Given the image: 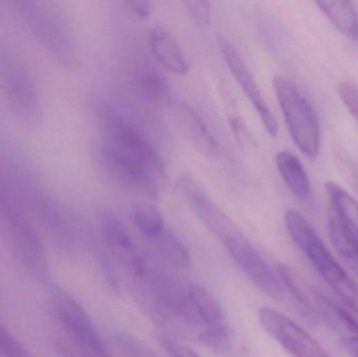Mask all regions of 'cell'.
Segmentation results:
<instances>
[{
	"instance_id": "1",
	"label": "cell",
	"mask_w": 358,
	"mask_h": 357,
	"mask_svg": "<svg viewBox=\"0 0 358 357\" xmlns=\"http://www.w3.org/2000/svg\"><path fill=\"white\" fill-rule=\"evenodd\" d=\"M290 238L328 286L358 316V282L341 265L308 220L294 210L285 214Z\"/></svg>"
},
{
	"instance_id": "2",
	"label": "cell",
	"mask_w": 358,
	"mask_h": 357,
	"mask_svg": "<svg viewBox=\"0 0 358 357\" xmlns=\"http://www.w3.org/2000/svg\"><path fill=\"white\" fill-rule=\"evenodd\" d=\"M273 88L294 145L305 156L317 159L321 146V129L313 105L286 78L275 77Z\"/></svg>"
},
{
	"instance_id": "3",
	"label": "cell",
	"mask_w": 358,
	"mask_h": 357,
	"mask_svg": "<svg viewBox=\"0 0 358 357\" xmlns=\"http://www.w3.org/2000/svg\"><path fill=\"white\" fill-rule=\"evenodd\" d=\"M185 324L201 345L216 352L231 347V331L224 312L216 298L200 285L187 284V314Z\"/></svg>"
},
{
	"instance_id": "4",
	"label": "cell",
	"mask_w": 358,
	"mask_h": 357,
	"mask_svg": "<svg viewBox=\"0 0 358 357\" xmlns=\"http://www.w3.org/2000/svg\"><path fill=\"white\" fill-rule=\"evenodd\" d=\"M104 125L106 144L144 165L159 180L167 177V170L161 155L131 122L108 108L105 111Z\"/></svg>"
},
{
	"instance_id": "5",
	"label": "cell",
	"mask_w": 358,
	"mask_h": 357,
	"mask_svg": "<svg viewBox=\"0 0 358 357\" xmlns=\"http://www.w3.org/2000/svg\"><path fill=\"white\" fill-rule=\"evenodd\" d=\"M54 300L59 320L79 348L81 357H113L94 321L75 298L56 289Z\"/></svg>"
},
{
	"instance_id": "6",
	"label": "cell",
	"mask_w": 358,
	"mask_h": 357,
	"mask_svg": "<svg viewBox=\"0 0 358 357\" xmlns=\"http://www.w3.org/2000/svg\"><path fill=\"white\" fill-rule=\"evenodd\" d=\"M219 242L224 247L238 268L261 291L273 299H283L286 293L285 287L279 274L273 272L239 228L231 231Z\"/></svg>"
},
{
	"instance_id": "7",
	"label": "cell",
	"mask_w": 358,
	"mask_h": 357,
	"mask_svg": "<svg viewBox=\"0 0 358 357\" xmlns=\"http://www.w3.org/2000/svg\"><path fill=\"white\" fill-rule=\"evenodd\" d=\"M259 322L292 357H330L319 342L285 314L271 307L259 310Z\"/></svg>"
},
{
	"instance_id": "8",
	"label": "cell",
	"mask_w": 358,
	"mask_h": 357,
	"mask_svg": "<svg viewBox=\"0 0 358 357\" xmlns=\"http://www.w3.org/2000/svg\"><path fill=\"white\" fill-rule=\"evenodd\" d=\"M100 161L106 173L124 188L151 198L159 196V178L136 159L105 143Z\"/></svg>"
},
{
	"instance_id": "9",
	"label": "cell",
	"mask_w": 358,
	"mask_h": 357,
	"mask_svg": "<svg viewBox=\"0 0 358 357\" xmlns=\"http://www.w3.org/2000/svg\"><path fill=\"white\" fill-rule=\"evenodd\" d=\"M219 50L222 54L223 60L227 63V67L231 71L234 79L239 84L243 94L248 96L252 107L256 110L261 123L264 126L268 136L271 138H277L279 133V125L273 111L269 108L268 104L265 101L260 87L255 79L254 75L250 71V67L238 52L233 43L220 37L218 40Z\"/></svg>"
},
{
	"instance_id": "10",
	"label": "cell",
	"mask_w": 358,
	"mask_h": 357,
	"mask_svg": "<svg viewBox=\"0 0 358 357\" xmlns=\"http://www.w3.org/2000/svg\"><path fill=\"white\" fill-rule=\"evenodd\" d=\"M306 296V307L311 316L323 319L338 335L351 357H358V322L345 308L326 299L310 287Z\"/></svg>"
},
{
	"instance_id": "11",
	"label": "cell",
	"mask_w": 358,
	"mask_h": 357,
	"mask_svg": "<svg viewBox=\"0 0 358 357\" xmlns=\"http://www.w3.org/2000/svg\"><path fill=\"white\" fill-rule=\"evenodd\" d=\"M101 234L105 245L111 254L122 262L132 275L140 272L145 258L140 255L136 242L125 224L109 210H103L99 215Z\"/></svg>"
},
{
	"instance_id": "12",
	"label": "cell",
	"mask_w": 358,
	"mask_h": 357,
	"mask_svg": "<svg viewBox=\"0 0 358 357\" xmlns=\"http://www.w3.org/2000/svg\"><path fill=\"white\" fill-rule=\"evenodd\" d=\"M176 119L183 136L198 152L208 159L216 156L218 145L194 108L187 103H181L176 108Z\"/></svg>"
},
{
	"instance_id": "13",
	"label": "cell",
	"mask_w": 358,
	"mask_h": 357,
	"mask_svg": "<svg viewBox=\"0 0 358 357\" xmlns=\"http://www.w3.org/2000/svg\"><path fill=\"white\" fill-rule=\"evenodd\" d=\"M150 45L157 60L170 71L176 75H185L189 71V63L178 40L165 27L151 29Z\"/></svg>"
},
{
	"instance_id": "14",
	"label": "cell",
	"mask_w": 358,
	"mask_h": 357,
	"mask_svg": "<svg viewBox=\"0 0 358 357\" xmlns=\"http://www.w3.org/2000/svg\"><path fill=\"white\" fill-rule=\"evenodd\" d=\"M328 226L336 255L358 281V235L347 228L334 213L330 215Z\"/></svg>"
},
{
	"instance_id": "15",
	"label": "cell",
	"mask_w": 358,
	"mask_h": 357,
	"mask_svg": "<svg viewBox=\"0 0 358 357\" xmlns=\"http://www.w3.org/2000/svg\"><path fill=\"white\" fill-rule=\"evenodd\" d=\"M275 163L292 194L300 201H307L311 194L310 180L299 157L289 151H281L275 155Z\"/></svg>"
},
{
	"instance_id": "16",
	"label": "cell",
	"mask_w": 358,
	"mask_h": 357,
	"mask_svg": "<svg viewBox=\"0 0 358 357\" xmlns=\"http://www.w3.org/2000/svg\"><path fill=\"white\" fill-rule=\"evenodd\" d=\"M320 10L347 37L358 40V13L349 1H317Z\"/></svg>"
},
{
	"instance_id": "17",
	"label": "cell",
	"mask_w": 358,
	"mask_h": 357,
	"mask_svg": "<svg viewBox=\"0 0 358 357\" xmlns=\"http://www.w3.org/2000/svg\"><path fill=\"white\" fill-rule=\"evenodd\" d=\"M326 191L332 203V213L352 232L358 235V203L357 199L338 182H327Z\"/></svg>"
},
{
	"instance_id": "18",
	"label": "cell",
	"mask_w": 358,
	"mask_h": 357,
	"mask_svg": "<svg viewBox=\"0 0 358 357\" xmlns=\"http://www.w3.org/2000/svg\"><path fill=\"white\" fill-rule=\"evenodd\" d=\"M164 261L178 270H187L191 265V257L180 239L167 228L153 240Z\"/></svg>"
},
{
	"instance_id": "19",
	"label": "cell",
	"mask_w": 358,
	"mask_h": 357,
	"mask_svg": "<svg viewBox=\"0 0 358 357\" xmlns=\"http://www.w3.org/2000/svg\"><path fill=\"white\" fill-rule=\"evenodd\" d=\"M134 224L140 232L150 240H155L165 230L163 216L152 205L138 203L132 209Z\"/></svg>"
},
{
	"instance_id": "20",
	"label": "cell",
	"mask_w": 358,
	"mask_h": 357,
	"mask_svg": "<svg viewBox=\"0 0 358 357\" xmlns=\"http://www.w3.org/2000/svg\"><path fill=\"white\" fill-rule=\"evenodd\" d=\"M140 75L143 89L149 96L159 102H169L171 96L169 86L159 71L146 67L141 71Z\"/></svg>"
},
{
	"instance_id": "21",
	"label": "cell",
	"mask_w": 358,
	"mask_h": 357,
	"mask_svg": "<svg viewBox=\"0 0 358 357\" xmlns=\"http://www.w3.org/2000/svg\"><path fill=\"white\" fill-rule=\"evenodd\" d=\"M183 6L196 24L203 27L210 22V2L201 1V0H187V1H183Z\"/></svg>"
},
{
	"instance_id": "22",
	"label": "cell",
	"mask_w": 358,
	"mask_h": 357,
	"mask_svg": "<svg viewBox=\"0 0 358 357\" xmlns=\"http://www.w3.org/2000/svg\"><path fill=\"white\" fill-rule=\"evenodd\" d=\"M338 94L342 102L358 123V85L350 81L341 82Z\"/></svg>"
},
{
	"instance_id": "23",
	"label": "cell",
	"mask_w": 358,
	"mask_h": 357,
	"mask_svg": "<svg viewBox=\"0 0 358 357\" xmlns=\"http://www.w3.org/2000/svg\"><path fill=\"white\" fill-rule=\"evenodd\" d=\"M162 340H163L162 343H163L166 351L171 357H200L196 352L187 348V346L182 345V344L172 341V340L167 339V337H164Z\"/></svg>"
},
{
	"instance_id": "24",
	"label": "cell",
	"mask_w": 358,
	"mask_h": 357,
	"mask_svg": "<svg viewBox=\"0 0 358 357\" xmlns=\"http://www.w3.org/2000/svg\"><path fill=\"white\" fill-rule=\"evenodd\" d=\"M126 8L138 19H147L151 14V3L147 0H127Z\"/></svg>"
},
{
	"instance_id": "25",
	"label": "cell",
	"mask_w": 358,
	"mask_h": 357,
	"mask_svg": "<svg viewBox=\"0 0 358 357\" xmlns=\"http://www.w3.org/2000/svg\"><path fill=\"white\" fill-rule=\"evenodd\" d=\"M15 337L8 333V329L0 323V356L14 343Z\"/></svg>"
},
{
	"instance_id": "26",
	"label": "cell",
	"mask_w": 358,
	"mask_h": 357,
	"mask_svg": "<svg viewBox=\"0 0 358 357\" xmlns=\"http://www.w3.org/2000/svg\"><path fill=\"white\" fill-rule=\"evenodd\" d=\"M59 348H60V352L63 357H79L77 354H73V351L69 350L66 346H60Z\"/></svg>"
},
{
	"instance_id": "27",
	"label": "cell",
	"mask_w": 358,
	"mask_h": 357,
	"mask_svg": "<svg viewBox=\"0 0 358 357\" xmlns=\"http://www.w3.org/2000/svg\"><path fill=\"white\" fill-rule=\"evenodd\" d=\"M140 357H159L157 356V354H155V352L152 351L151 349L147 350V351H145L144 354H142Z\"/></svg>"
}]
</instances>
